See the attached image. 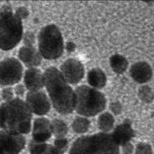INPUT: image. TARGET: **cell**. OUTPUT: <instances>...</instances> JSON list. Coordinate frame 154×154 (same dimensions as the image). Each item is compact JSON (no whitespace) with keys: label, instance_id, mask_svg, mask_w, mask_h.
I'll return each mask as SVG.
<instances>
[{"label":"cell","instance_id":"obj_1","mask_svg":"<svg viewBox=\"0 0 154 154\" xmlns=\"http://www.w3.org/2000/svg\"><path fill=\"white\" fill-rule=\"evenodd\" d=\"M44 86L53 108L62 115L72 112L75 106V93L56 67H49L43 72Z\"/></svg>","mask_w":154,"mask_h":154},{"label":"cell","instance_id":"obj_2","mask_svg":"<svg viewBox=\"0 0 154 154\" xmlns=\"http://www.w3.org/2000/svg\"><path fill=\"white\" fill-rule=\"evenodd\" d=\"M32 114L22 99H12L0 106V127L27 134L31 131Z\"/></svg>","mask_w":154,"mask_h":154},{"label":"cell","instance_id":"obj_3","mask_svg":"<svg viewBox=\"0 0 154 154\" xmlns=\"http://www.w3.org/2000/svg\"><path fill=\"white\" fill-rule=\"evenodd\" d=\"M69 154H119V146L111 134L98 133L76 139Z\"/></svg>","mask_w":154,"mask_h":154},{"label":"cell","instance_id":"obj_4","mask_svg":"<svg viewBox=\"0 0 154 154\" xmlns=\"http://www.w3.org/2000/svg\"><path fill=\"white\" fill-rule=\"evenodd\" d=\"M23 35L22 21L12 12L10 5L5 4L0 10V49L12 50L20 42Z\"/></svg>","mask_w":154,"mask_h":154},{"label":"cell","instance_id":"obj_5","mask_svg":"<svg viewBox=\"0 0 154 154\" xmlns=\"http://www.w3.org/2000/svg\"><path fill=\"white\" fill-rule=\"evenodd\" d=\"M74 93V109L83 117L94 116L105 109L106 99L105 95L98 89L82 85L77 87Z\"/></svg>","mask_w":154,"mask_h":154},{"label":"cell","instance_id":"obj_6","mask_svg":"<svg viewBox=\"0 0 154 154\" xmlns=\"http://www.w3.org/2000/svg\"><path fill=\"white\" fill-rule=\"evenodd\" d=\"M38 52L44 59H59L64 51V42L61 32L56 25L42 27L38 35Z\"/></svg>","mask_w":154,"mask_h":154},{"label":"cell","instance_id":"obj_7","mask_svg":"<svg viewBox=\"0 0 154 154\" xmlns=\"http://www.w3.org/2000/svg\"><path fill=\"white\" fill-rule=\"evenodd\" d=\"M23 67L15 58H6L0 62V85L12 86L21 80Z\"/></svg>","mask_w":154,"mask_h":154},{"label":"cell","instance_id":"obj_8","mask_svg":"<svg viewBox=\"0 0 154 154\" xmlns=\"http://www.w3.org/2000/svg\"><path fill=\"white\" fill-rule=\"evenodd\" d=\"M23 135L10 130H0V151L3 154H19L25 148Z\"/></svg>","mask_w":154,"mask_h":154},{"label":"cell","instance_id":"obj_9","mask_svg":"<svg viewBox=\"0 0 154 154\" xmlns=\"http://www.w3.org/2000/svg\"><path fill=\"white\" fill-rule=\"evenodd\" d=\"M26 103L32 113L44 116L50 110L51 103L49 99L44 92L29 91L26 96Z\"/></svg>","mask_w":154,"mask_h":154},{"label":"cell","instance_id":"obj_10","mask_svg":"<svg viewBox=\"0 0 154 154\" xmlns=\"http://www.w3.org/2000/svg\"><path fill=\"white\" fill-rule=\"evenodd\" d=\"M60 71L66 82L72 85L80 82L85 75L84 66L75 59H69L64 62Z\"/></svg>","mask_w":154,"mask_h":154},{"label":"cell","instance_id":"obj_11","mask_svg":"<svg viewBox=\"0 0 154 154\" xmlns=\"http://www.w3.org/2000/svg\"><path fill=\"white\" fill-rule=\"evenodd\" d=\"M51 122L45 117L35 119L32 126V140L36 143H45L52 137Z\"/></svg>","mask_w":154,"mask_h":154},{"label":"cell","instance_id":"obj_12","mask_svg":"<svg viewBox=\"0 0 154 154\" xmlns=\"http://www.w3.org/2000/svg\"><path fill=\"white\" fill-rule=\"evenodd\" d=\"M131 126V121L126 119L123 123L118 125L115 128L111 134L114 141L119 146H122L127 143H130V140L135 137V131Z\"/></svg>","mask_w":154,"mask_h":154},{"label":"cell","instance_id":"obj_13","mask_svg":"<svg viewBox=\"0 0 154 154\" xmlns=\"http://www.w3.org/2000/svg\"><path fill=\"white\" fill-rule=\"evenodd\" d=\"M130 73L133 80L143 84L152 79V70L149 63L142 61L134 63L130 68Z\"/></svg>","mask_w":154,"mask_h":154},{"label":"cell","instance_id":"obj_14","mask_svg":"<svg viewBox=\"0 0 154 154\" xmlns=\"http://www.w3.org/2000/svg\"><path fill=\"white\" fill-rule=\"evenodd\" d=\"M25 86L29 91H38L44 86L43 73L37 68H29L24 74Z\"/></svg>","mask_w":154,"mask_h":154},{"label":"cell","instance_id":"obj_15","mask_svg":"<svg viewBox=\"0 0 154 154\" xmlns=\"http://www.w3.org/2000/svg\"><path fill=\"white\" fill-rule=\"evenodd\" d=\"M18 56L20 61L29 68H35L42 63V56L38 50L34 47L23 46L20 48Z\"/></svg>","mask_w":154,"mask_h":154},{"label":"cell","instance_id":"obj_16","mask_svg":"<svg viewBox=\"0 0 154 154\" xmlns=\"http://www.w3.org/2000/svg\"><path fill=\"white\" fill-rule=\"evenodd\" d=\"M87 81L92 88L98 89H102L106 86L107 78L101 69L94 68L89 70L88 72Z\"/></svg>","mask_w":154,"mask_h":154},{"label":"cell","instance_id":"obj_17","mask_svg":"<svg viewBox=\"0 0 154 154\" xmlns=\"http://www.w3.org/2000/svg\"><path fill=\"white\" fill-rule=\"evenodd\" d=\"M29 154H64L54 146L46 143H36L32 140L29 144Z\"/></svg>","mask_w":154,"mask_h":154},{"label":"cell","instance_id":"obj_18","mask_svg":"<svg viewBox=\"0 0 154 154\" xmlns=\"http://www.w3.org/2000/svg\"><path fill=\"white\" fill-rule=\"evenodd\" d=\"M109 64L113 72L117 74H122L127 69L129 62L122 55L116 54L109 58Z\"/></svg>","mask_w":154,"mask_h":154},{"label":"cell","instance_id":"obj_19","mask_svg":"<svg viewBox=\"0 0 154 154\" xmlns=\"http://www.w3.org/2000/svg\"><path fill=\"white\" fill-rule=\"evenodd\" d=\"M115 119L113 116L109 112L102 113L98 118V127L102 133H106L110 131L113 128Z\"/></svg>","mask_w":154,"mask_h":154},{"label":"cell","instance_id":"obj_20","mask_svg":"<svg viewBox=\"0 0 154 154\" xmlns=\"http://www.w3.org/2000/svg\"><path fill=\"white\" fill-rule=\"evenodd\" d=\"M52 133L56 138H63L68 133L69 129L66 123L62 119H53L51 122Z\"/></svg>","mask_w":154,"mask_h":154},{"label":"cell","instance_id":"obj_21","mask_svg":"<svg viewBox=\"0 0 154 154\" xmlns=\"http://www.w3.org/2000/svg\"><path fill=\"white\" fill-rule=\"evenodd\" d=\"M90 127V122L86 117L78 116L72 122V128L75 133L78 134H82L89 130Z\"/></svg>","mask_w":154,"mask_h":154},{"label":"cell","instance_id":"obj_22","mask_svg":"<svg viewBox=\"0 0 154 154\" xmlns=\"http://www.w3.org/2000/svg\"><path fill=\"white\" fill-rule=\"evenodd\" d=\"M138 96L144 103H150L153 101V92L149 86L143 85L140 87L138 91Z\"/></svg>","mask_w":154,"mask_h":154},{"label":"cell","instance_id":"obj_23","mask_svg":"<svg viewBox=\"0 0 154 154\" xmlns=\"http://www.w3.org/2000/svg\"><path fill=\"white\" fill-rule=\"evenodd\" d=\"M135 154H152V147L147 143H140L136 147Z\"/></svg>","mask_w":154,"mask_h":154},{"label":"cell","instance_id":"obj_24","mask_svg":"<svg viewBox=\"0 0 154 154\" xmlns=\"http://www.w3.org/2000/svg\"><path fill=\"white\" fill-rule=\"evenodd\" d=\"M23 43L27 47H33L35 43V37L32 32H26L23 35Z\"/></svg>","mask_w":154,"mask_h":154},{"label":"cell","instance_id":"obj_25","mask_svg":"<svg viewBox=\"0 0 154 154\" xmlns=\"http://www.w3.org/2000/svg\"><path fill=\"white\" fill-rule=\"evenodd\" d=\"M69 146V141L65 137L63 138H56L54 141V146L56 149L64 152L66 151Z\"/></svg>","mask_w":154,"mask_h":154},{"label":"cell","instance_id":"obj_26","mask_svg":"<svg viewBox=\"0 0 154 154\" xmlns=\"http://www.w3.org/2000/svg\"><path fill=\"white\" fill-rule=\"evenodd\" d=\"M13 96H14V91L12 87H6L2 89V98L4 101L7 102L12 100Z\"/></svg>","mask_w":154,"mask_h":154},{"label":"cell","instance_id":"obj_27","mask_svg":"<svg viewBox=\"0 0 154 154\" xmlns=\"http://www.w3.org/2000/svg\"><path fill=\"white\" fill-rule=\"evenodd\" d=\"M29 12L28 9H26L24 6H20V7H18L16 10V17L18 18L19 19H20L22 21V19H26L27 17L29 16Z\"/></svg>","mask_w":154,"mask_h":154},{"label":"cell","instance_id":"obj_28","mask_svg":"<svg viewBox=\"0 0 154 154\" xmlns=\"http://www.w3.org/2000/svg\"><path fill=\"white\" fill-rule=\"evenodd\" d=\"M111 112L115 115H119L122 112V105L119 102H112L109 105Z\"/></svg>","mask_w":154,"mask_h":154},{"label":"cell","instance_id":"obj_29","mask_svg":"<svg viewBox=\"0 0 154 154\" xmlns=\"http://www.w3.org/2000/svg\"><path fill=\"white\" fill-rule=\"evenodd\" d=\"M122 151L123 154H133L134 152V147L132 143H127L125 145L122 146Z\"/></svg>","mask_w":154,"mask_h":154},{"label":"cell","instance_id":"obj_30","mask_svg":"<svg viewBox=\"0 0 154 154\" xmlns=\"http://www.w3.org/2000/svg\"><path fill=\"white\" fill-rule=\"evenodd\" d=\"M16 95L19 96H23L25 94V91H26V87L24 86V85L23 84H18L16 85V87L14 88V90Z\"/></svg>","mask_w":154,"mask_h":154},{"label":"cell","instance_id":"obj_31","mask_svg":"<svg viewBox=\"0 0 154 154\" xmlns=\"http://www.w3.org/2000/svg\"><path fill=\"white\" fill-rule=\"evenodd\" d=\"M75 49V44L73 42H67L66 44V50L69 53H72Z\"/></svg>","mask_w":154,"mask_h":154},{"label":"cell","instance_id":"obj_32","mask_svg":"<svg viewBox=\"0 0 154 154\" xmlns=\"http://www.w3.org/2000/svg\"><path fill=\"white\" fill-rule=\"evenodd\" d=\"M0 154H3V153H2V152H1V151H0Z\"/></svg>","mask_w":154,"mask_h":154}]
</instances>
